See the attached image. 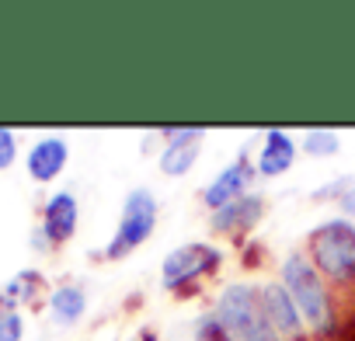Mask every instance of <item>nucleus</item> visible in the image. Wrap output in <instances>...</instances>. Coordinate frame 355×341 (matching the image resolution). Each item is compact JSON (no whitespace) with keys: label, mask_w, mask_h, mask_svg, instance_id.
Listing matches in <instances>:
<instances>
[{"label":"nucleus","mask_w":355,"mask_h":341,"mask_svg":"<svg viewBox=\"0 0 355 341\" xmlns=\"http://www.w3.org/2000/svg\"><path fill=\"white\" fill-rule=\"evenodd\" d=\"M216 317L234 341H275V331L261 310V292L251 286H227L216 303Z\"/></svg>","instance_id":"nucleus-1"},{"label":"nucleus","mask_w":355,"mask_h":341,"mask_svg":"<svg viewBox=\"0 0 355 341\" xmlns=\"http://www.w3.org/2000/svg\"><path fill=\"white\" fill-rule=\"evenodd\" d=\"M282 286L286 292L293 296L300 317L310 324V327H324L327 324V292H324V282H320V272L310 258L303 254H293L286 265H282Z\"/></svg>","instance_id":"nucleus-2"},{"label":"nucleus","mask_w":355,"mask_h":341,"mask_svg":"<svg viewBox=\"0 0 355 341\" xmlns=\"http://www.w3.org/2000/svg\"><path fill=\"white\" fill-rule=\"evenodd\" d=\"M310 251H313V261L324 275H331V279H352L355 275V227H348L345 220L324 223L313 234Z\"/></svg>","instance_id":"nucleus-3"},{"label":"nucleus","mask_w":355,"mask_h":341,"mask_svg":"<svg viewBox=\"0 0 355 341\" xmlns=\"http://www.w3.org/2000/svg\"><path fill=\"white\" fill-rule=\"evenodd\" d=\"M153 227H157V199H153V192L150 189L129 192V199L122 206V216H119L115 241L108 244V258H122L125 251H136L139 244H146Z\"/></svg>","instance_id":"nucleus-4"},{"label":"nucleus","mask_w":355,"mask_h":341,"mask_svg":"<svg viewBox=\"0 0 355 341\" xmlns=\"http://www.w3.org/2000/svg\"><path fill=\"white\" fill-rule=\"evenodd\" d=\"M220 261V251L209 244H185V247H174L164 265H160V279L164 286H182L185 279H196L202 272H209Z\"/></svg>","instance_id":"nucleus-5"},{"label":"nucleus","mask_w":355,"mask_h":341,"mask_svg":"<svg viewBox=\"0 0 355 341\" xmlns=\"http://www.w3.org/2000/svg\"><path fill=\"white\" fill-rule=\"evenodd\" d=\"M167 146L160 153V170L171 178L185 175V170H192V164L199 160L202 153V129H167Z\"/></svg>","instance_id":"nucleus-6"},{"label":"nucleus","mask_w":355,"mask_h":341,"mask_svg":"<svg viewBox=\"0 0 355 341\" xmlns=\"http://www.w3.org/2000/svg\"><path fill=\"white\" fill-rule=\"evenodd\" d=\"M248 178H251V164L248 160H234L227 170H220V175L209 182V189L202 192L206 206L216 209V213L227 209V206H234L241 199V192L248 189Z\"/></svg>","instance_id":"nucleus-7"},{"label":"nucleus","mask_w":355,"mask_h":341,"mask_svg":"<svg viewBox=\"0 0 355 341\" xmlns=\"http://www.w3.org/2000/svg\"><path fill=\"white\" fill-rule=\"evenodd\" d=\"M261 310H265V317H268V324H272L275 334H296L300 324H303V317H300L293 296H289L286 286H279V282H272V286L261 289Z\"/></svg>","instance_id":"nucleus-8"},{"label":"nucleus","mask_w":355,"mask_h":341,"mask_svg":"<svg viewBox=\"0 0 355 341\" xmlns=\"http://www.w3.org/2000/svg\"><path fill=\"white\" fill-rule=\"evenodd\" d=\"M67 160H70L67 139L46 136V139H39V143L28 150V175H32L35 182H53L60 170L67 167Z\"/></svg>","instance_id":"nucleus-9"},{"label":"nucleus","mask_w":355,"mask_h":341,"mask_svg":"<svg viewBox=\"0 0 355 341\" xmlns=\"http://www.w3.org/2000/svg\"><path fill=\"white\" fill-rule=\"evenodd\" d=\"M77 230V199L70 192H56L46 202V220H42V237L49 244H63L70 241Z\"/></svg>","instance_id":"nucleus-10"},{"label":"nucleus","mask_w":355,"mask_h":341,"mask_svg":"<svg viewBox=\"0 0 355 341\" xmlns=\"http://www.w3.org/2000/svg\"><path fill=\"white\" fill-rule=\"evenodd\" d=\"M293 160H296V146H293L289 132L272 129L265 136V146H261V157H258V170L268 175V178H275V175H286V170L293 167Z\"/></svg>","instance_id":"nucleus-11"},{"label":"nucleus","mask_w":355,"mask_h":341,"mask_svg":"<svg viewBox=\"0 0 355 341\" xmlns=\"http://www.w3.org/2000/svg\"><path fill=\"white\" fill-rule=\"evenodd\" d=\"M49 310H53L56 324H77L87 310V296H84L80 286H60L49 299Z\"/></svg>","instance_id":"nucleus-12"},{"label":"nucleus","mask_w":355,"mask_h":341,"mask_svg":"<svg viewBox=\"0 0 355 341\" xmlns=\"http://www.w3.org/2000/svg\"><path fill=\"white\" fill-rule=\"evenodd\" d=\"M338 146H341L338 132H331V129H310L303 136V150L313 157H331V153H338Z\"/></svg>","instance_id":"nucleus-13"},{"label":"nucleus","mask_w":355,"mask_h":341,"mask_svg":"<svg viewBox=\"0 0 355 341\" xmlns=\"http://www.w3.org/2000/svg\"><path fill=\"white\" fill-rule=\"evenodd\" d=\"M35 282H39V275H35V272H21V275L4 289V303H8V310H15V303H18V299H28V296H32V289H35Z\"/></svg>","instance_id":"nucleus-14"},{"label":"nucleus","mask_w":355,"mask_h":341,"mask_svg":"<svg viewBox=\"0 0 355 341\" xmlns=\"http://www.w3.org/2000/svg\"><path fill=\"white\" fill-rule=\"evenodd\" d=\"M196 341H234V338H230V331L220 324V317H206V320L199 324V331H196Z\"/></svg>","instance_id":"nucleus-15"},{"label":"nucleus","mask_w":355,"mask_h":341,"mask_svg":"<svg viewBox=\"0 0 355 341\" xmlns=\"http://www.w3.org/2000/svg\"><path fill=\"white\" fill-rule=\"evenodd\" d=\"M21 334H25V324L15 310L0 313V341H21Z\"/></svg>","instance_id":"nucleus-16"},{"label":"nucleus","mask_w":355,"mask_h":341,"mask_svg":"<svg viewBox=\"0 0 355 341\" xmlns=\"http://www.w3.org/2000/svg\"><path fill=\"white\" fill-rule=\"evenodd\" d=\"M15 157H18V143H15V132L0 125V170H4V167H11V164H15Z\"/></svg>","instance_id":"nucleus-17"},{"label":"nucleus","mask_w":355,"mask_h":341,"mask_svg":"<svg viewBox=\"0 0 355 341\" xmlns=\"http://www.w3.org/2000/svg\"><path fill=\"white\" fill-rule=\"evenodd\" d=\"M341 206H345V213H348V216H355V189H348V192H345Z\"/></svg>","instance_id":"nucleus-18"}]
</instances>
